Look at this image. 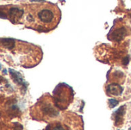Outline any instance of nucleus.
<instances>
[{"label": "nucleus", "instance_id": "7", "mask_svg": "<svg viewBox=\"0 0 131 130\" xmlns=\"http://www.w3.org/2000/svg\"><path fill=\"white\" fill-rule=\"evenodd\" d=\"M124 88L121 84L111 82L107 84L106 93L109 97H120L123 94Z\"/></svg>", "mask_w": 131, "mask_h": 130}, {"label": "nucleus", "instance_id": "8", "mask_svg": "<svg viewBox=\"0 0 131 130\" xmlns=\"http://www.w3.org/2000/svg\"><path fill=\"white\" fill-rule=\"evenodd\" d=\"M46 130H70V129L61 122H54L50 123L47 126Z\"/></svg>", "mask_w": 131, "mask_h": 130}, {"label": "nucleus", "instance_id": "5", "mask_svg": "<svg viewBox=\"0 0 131 130\" xmlns=\"http://www.w3.org/2000/svg\"><path fill=\"white\" fill-rule=\"evenodd\" d=\"M0 11L2 18H8L13 24L23 23L25 14V4L2 5Z\"/></svg>", "mask_w": 131, "mask_h": 130}, {"label": "nucleus", "instance_id": "4", "mask_svg": "<svg viewBox=\"0 0 131 130\" xmlns=\"http://www.w3.org/2000/svg\"><path fill=\"white\" fill-rule=\"evenodd\" d=\"M52 97L58 109L64 110L73 102L74 91L68 84L61 83L54 88Z\"/></svg>", "mask_w": 131, "mask_h": 130}, {"label": "nucleus", "instance_id": "2", "mask_svg": "<svg viewBox=\"0 0 131 130\" xmlns=\"http://www.w3.org/2000/svg\"><path fill=\"white\" fill-rule=\"evenodd\" d=\"M61 12L57 5L48 2L25 4L23 23L27 28L41 32L54 29L60 22Z\"/></svg>", "mask_w": 131, "mask_h": 130}, {"label": "nucleus", "instance_id": "9", "mask_svg": "<svg viewBox=\"0 0 131 130\" xmlns=\"http://www.w3.org/2000/svg\"><path fill=\"white\" fill-rule=\"evenodd\" d=\"M124 106L121 107L119 110H117L115 112V121H116V126H119L122 123V120H123V116L124 114L125 113V109H124Z\"/></svg>", "mask_w": 131, "mask_h": 130}, {"label": "nucleus", "instance_id": "3", "mask_svg": "<svg viewBox=\"0 0 131 130\" xmlns=\"http://www.w3.org/2000/svg\"><path fill=\"white\" fill-rule=\"evenodd\" d=\"M59 114L60 110L58 109L53 97L49 93L42 95L30 110V115L36 120L55 119Z\"/></svg>", "mask_w": 131, "mask_h": 130}, {"label": "nucleus", "instance_id": "10", "mask_svg": "<svg viewBox=\"0 0 131 130\" xmlns=\"http://www.w3.org/2000/svg\"><path fill=\"white\" fill-rule=\"evenodd\" d=\"M15 130H21V129H15Z\"/></svg>", "mask_w": 131, "mask_h": 130}, {"label": "nucleus", "instance_id": "6", "mask_svg": "<svg viewBox=\"0 0 131 130\" xmlns=\"http://www.w3.org/2000/svg\"><path fill=\"white\" fill-rule=\"evenodd\" d=\"M127 35V29L122 24L115 23L109 32L108 38L113 41H121Z\"/></svg>", "mask_w": 131, "mask_h": 130}, {"label": "nucleus", "instance_id": "1", "mask_svg": "<svg viewBox=\"0 0 131 130\" xmlns=\"http://www.w3.org/2000/svg\"><path fill=\"white\" fill-rule=\"evenodd\" d=\"M1 55L10 64L29 68L41 62L43 52L39 46L33 44L14 38H2Z\"/></svg>", "mask_w": 131, "mask_h": 130}]
</instances>
